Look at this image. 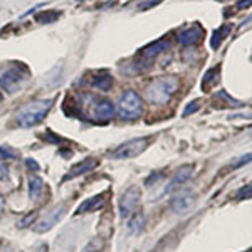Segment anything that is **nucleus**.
Listing matches in <instances>:
<instances>
[{"mask_svg":"<svg viewBox=\"0 0 252 252\" xmlns=\"http://www.w3.org/2000/svg\"><path fill=\"white\" fill-rule=\"evenodd\" d=\"M64 214H66V205H61L58 207V209H54V210H51L46 217L42 219V220L39 222V225L35 227V230H37L39 234H42V232H47V230H51L52 227L58 223L61 219L64 217Z\"/></svg>","mask_w":252,"mask_h":252,"instance_id":"10","label":"nucleus"},{"mask_svg":"<svg viewBox=\"0 0 252 252\" xmlns=\"http://www.w3.org/2000/svg\"><path fill=\"white\" fill-rule=\"evenodd\" d=\"M143 223H145V219L143 215H133V220H129L128 223V229L131 230V232H140L141 229H143Z\"/></svg>","mask_w":252,"mask_h":252,"instance_id":"20","label":"nucleus"},{"mask_svg":"<svg viewBox=\"0 0 252 252\" xmlns=\"http://www.w3.org/2000/svg\"><path fill=\"white\" fill-rule=\"evenodd\" d=\"M178 89V79L175 76H166V78H158L146 88L145 96L148 103L153 104H166L175 91Z\"/></svg>","mask_w":252,"mask_h":252,"instance_id":"3","label":"nucleus"},{"mask_svg":"<svg viewBox=\"0 0 252 252\" xmlns=\"http://www.w3.org/2000/svg\"><path fill=\"white\" fill-rule=\"evenodd\" d=\"M204 29H202L200 24H193V26L187 27V29L180 31L177 35V40L182 44V46H193V44H197L198 40L204 37Z\"/></svg>","mask_w":252,"mask_h":252,"instance_id":"9","label":"nucleus"},{"mask_svg":"<svg viewBox=\"0 0 252 252\" xmlns=\"http://www.w3.org/2000/svg\"><path fill=\"white\" fill-rule=\"evenodd\" d=\"M91 86L94 88V89H97V91L106 93L108 89L113 86V78H111V74H108L106 71L97 72L94 78L91 79Z\"/></svg>","mask_w":252,"mask_h":252,"instance_id":"15","label":"nucleus"},{"mask_svg":"<svg viewBox=\"0 0 252 252\" xmlns=\"http://www.w3.org/2000/svg\"><path fill=\"white\" fill-rule=\"evenodd\" d=\"M52 104H54V97L51 99H37L32 103L26 104L15 116V121L20 128H31V126L39 125L44 118L47 116V113L51 111Z\"/></svg>","mask_w":252,"mask_h":252,"instance_id":"2","label":"nucleus"},{"mask_svg":"<svg viewBox=\"0 0 252 252\" xmlns=\"http://www.w3.org/2000/svg\"><path fill=\"white\" fill-rule=\"evenodd\" d=\"M217 78H219V67H212V69H209V71L205 72V78H204V83H202V88L205 89H209V88H212L215 83H217Z\"/></svg>","mask_w":252,"mask_h":252,"instance_id":"18","label":"nucleus"},{"mask_svg":"<svg viewBox=\"0 0 252 252\" xmlns=\"http://www.w3.org/2000/svg\"><path fill=\"white\" fill-rule=\"evenodd\" d=\"M26 163H27V166H29V168L34 170V172H39V165H37V161H35L34 158H27Z\"/></svg>","mask_w":252,"mask_h":252,"instance_id":"26","label":"nucleus"},{"mask_svg":"<svg viewBox=\"0 0 252 252\" xmlns=\"http://www.w3.org/2000/svg\"><path fill=\"white\" fill-rule=\"evenodd\" d=\"M0 157L7 158V160H12V158H17L19 157V152H15L14 148L7 145H0Z\"/></svg>","mask_w":252,"mask_h":252,"instance_id":"21","label":"nucleus"},{"mask_svg":"<svg viewBox=\"0 0 252 252\" xmlns=\"http://www.w3.org/2000/svg\"><path fill=\"white\" fill-rule=\"evenodd\" d=\"M150 145V138H136V140L126 141V143L120 145L116 150H113L109 153V158L113 160H129V158H135L145 152Z\"/></svg>","mask_w":252,"mask_h":252,"instance_id":"6","label":"nucleus"},{"mask_svg":"<svg viewBox=\"0 0 252 252\" xmlns=\"http://www.w3.org/2000/svg\"><path fill=\"white\" fill-rule=\"evenodd\" d=\"M249 3H251V0H241V2H239V9H242V7H249Z\"/></svg>","mask_w":252,"mask_h":252,"instance_id":"28","label":"nucleus"},{"mask_svg":"<svg viewBox=\"0 0 252 252\" xmlns=\"http://www.w3.org/2000/svg\"><path fill=\"white\" fill-rule=\"evenodd\" d=\"M0 101H2V94H0Z\"/></svg>","mask_w":252,"mask_h":252,"instance_id":"29","label":"nucleus"},{"mask_svg":"<svg viewBox=\"0 0 252 252\" xmlns=\"http://www.w3.org/2000/svg\"><path fill=\"white\" fill-rule=\"evenodd\" d=\"M141 200V190L136 185L129 187L126 192L121 195L120 200V215L123 219H131L136 214L138 207H140Z\"/></svg>","mask_w":252,"mask_h":252,"instance_id":"7","label":"nucleus"},{"mask_svg":"<svg viewBox=\"0 0 252 252\" xmlns=\"http://www.w3.org/2000/svg\"><path fill=\"white\" fill-rule=\"evenodd\" d=\"M230 31H232V26H230V24H225V26H222L220 29L215 31L212 39H210V46H212V49H217L219 46H220L222 40L230 34Z\"/></svg>","mask_w":252,"mask_h":252,"instance_id":"16","label":"nucleus"},{"mask_svg":"<svg viewBox=\"0 0 252 252\" xmlns=\"http://www.w3.org/2000/svg\"><path fill=\"white\" fill-rule=\"evenodd\" d=\"M42 189H44L42 178H39V177H31L29 178V197L32 198V200H37L39 195L42 193Z\"/></svg>","mask_w":252,"mask_h":252,"instance_id":"17","label":"nucleus"},{"mask_svg":"<svg viewBox=\"0 0 252 252\" xmlns=\"http://www.w3.org/2000/svg\"><path fill=\"white\" fill-rule=\"evenodd\" d=\"M251 185H246V187H242L241 190L237 192V198L239 200H244V198H251Z\"/></svg>","mask_w":252,"mask_h":252,"instance_id":"25","label":"nucleus"},{"mask_svg":"<svg viewBox=\"0 0 252 252\" xmlns=\"http://www.w3.org/2000/svg\"><path fill=\"white\" fill-rule=\"evenodd\" d=\"M198 108H200V101H198V99H195V101H192V103H189V106L184 109V118H187L189 115H192V113L197 111Z\"/></svg>","mask_w":252,"mask_h":252,"instance_id":"24","label":"nucleus"},{"mask_svg":"<svg viewBox=\"0 0 252 252\" xmlns=\"http://www.w3.org/2000/svg\"><path fill=\"white\" fill-rule=\"evenodd\" d=\"M96 166H97V160H96V158H86L84 161H81V163L74 165L71 170H69V173H66V177H64V182L71 180V178L79 177V175H84V173L91 172V170H94Z\"/></svg>","mask_w":252,"mask_h":252,"instance_id":"14","label":"nucleus"},{"mask_svg":"<svg viewBox=\"0 0 252 252\" xmlns=\"http://www.w3.org/2000/svg\"><path fill=\"white\" fill-rule=\"evenodd\" d=\"M192 172H193V166L192 165H184L180 166V168L175 172V175L172 177V180H170L168 187L165 189V192H172V190L178 189L180 185H184L187 180H189L190 177H192Z\"/></svg>","mask_w":252,"mask_h":252,"instance_id":"12","label":"nucleus"},{"mask_svg":"<svg viewBox=\"0 0 252 252\" xmlns=\"http://www.w3.org/2000/svg\"><path fill=\"white\" fill-rule=\"evenodd\" d=\"M158 2H160V0H153V2H152V0H148V2L141 3V5L138 7V9H140V10H145V9H148V7H153V5H157Z\"/></svg>","mask_w":252,"mask_h":252,"instance_id":"27","label":"nucleus"},{"mask_svg":"<svg viewBox=\"0 0 252 252\" xmlns=\"http://www.w3.org/2000/svg\"><path fill=\"white\" fill-rule=\"evenodd\" d=\"M115 111L120 115L121 120L126 121H133L138 120L141 115H143V101H141V96L135 91H126L125 94H121V97L116 103V109Z\"/></svg>","mask_w":252,"mask_h":252,"instance_id":"5","label":"nucleus"},{"mask_svg":"<svg viewBox=\"0 0 252 252\" xmlns=\"http://www.w3.org/2000/svg\"><path fill=\"white\" fill-rule=\"evenodd\" d=\"M195 205V195L192 193H180L172 200V210L175 214H187L192 210V207Z\"/></svg>","mask_w":252,"mask_h":252,"instance_id":"11","label":"nucleus"},{"mask_svg":"<svg viewBox=\"0 0 252 252\" xmlns=\"http://www.w3.org/2000/svg\"><path fill=\"white\" fill-rule=\"evenodd\" d=\"M168 47H170V42L166 39H160V40H157V42L150 44V46H146L140 51V63L145 64V67H150L157 56H160L161 52Z\"/></svg>","mask_w":252,"mask_h":252,"instance_id":"8","label":"nucleus"},{"mask_svg":"<svg viewBox=\"0 0 252 252\" xmlns=\"http://www.w3.org/2000/svg\"><path fill=\"white\" fill-rule=\"evenodd\" d=\"M58 19H59V12H54V10H47V12H42V14L35 15V20H37L39 24H52Z\"/></svg>","mask_w":252,"mask_h":252,"instance_id":"19","label":"nucleus"},{"mask_svg":"<svg viewBox=\"0 0 252 252\" xmlns=\"http://www.w3.org/2000/svg\"><path fill=\"white\" fill-rule=\"evenodd\" d=\"M86 111L83 115L93 123H106L115 116V106L109 99H97L94 96H86Z\"/></svg>","mask_w":252,"mask_h":252,"instance_id":"4","label":"nucleus"},{"mask_svg":"<svg viewBox=\"0 0 252 252\" xmlns=\"http://www.w3.org/2000/svg\"><path fill=\"white\" fill-rule=\"evenodd\" d=\"M37 219V212H32V214H27L26 217L22 219V220L19 222V227H29L34 223V220Z\"/></svg>","mask_w":252,"mask_h":252,"instance_id":"23","label":"nucleus"},{"mask_svg":"<svg viewBox=\"0 0 252 252\" xmlns=\"http://www.w3.org/2000/svg\"><path fill=\"white\" fill-rule=\"evenodd\" d=\"M104 204H106V195L104 193H99V195H94V197L88 198L84 200L83 204L78 207L76 214H89V212H96V210L103 209Z\"/></svg>","mask_w":252,"mask_h":252,"instance_id":"13","label":"nucleus"},{"mask_svg":"<svg viewBox=\"0 0 252 252\" xmlns=\"http://www.w3.org/2000/svg\"><path fill=\"white\" fill-rule=\"evenodd\" d=\"M101 247H103V242H101L99 239H93V241L83 249V252H97V251H101Z\"/></svg>","mask_w":252,"mask_h":252,"instance_id":"22","label":"nucleus"},{"mask_svg":"<svg viewBox=\"0 0 252 252\" xmlns=\"http://www.w3.org/2000/svg\"><path fill=\"white\" fill-rule=\"evenodd\" d=\"M31 79V71L22 63H7L0 66V86L7 93L14 94L27 84Z\"/></svg>","mask_w":252,"mask_h":252,"instance_id":"1","label":"nucleus"}]
</instances>
